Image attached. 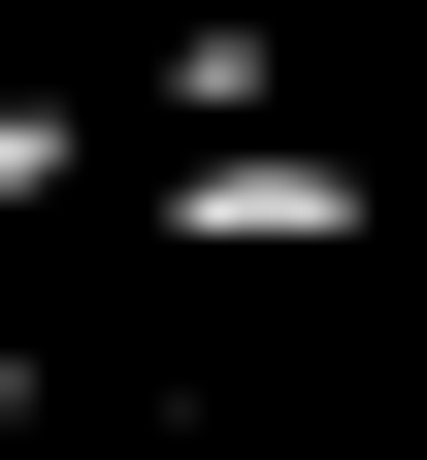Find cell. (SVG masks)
Masks as SVG:
<instances>
[{
    "label": "cell",
    "mask_w": 427,
    "mask_h": 460,
    "mask_svg": "<svg viewBox=\"0 0 427 460\" xmlns=\"http://www.w3.org/2000/svg\"><path fill=\"white\" fill-rule=\"evenodd\" d=\"M0 198H67V99H0Z\"/></svg>",
    "instance_id": "obj_1"
}]
</instances>
